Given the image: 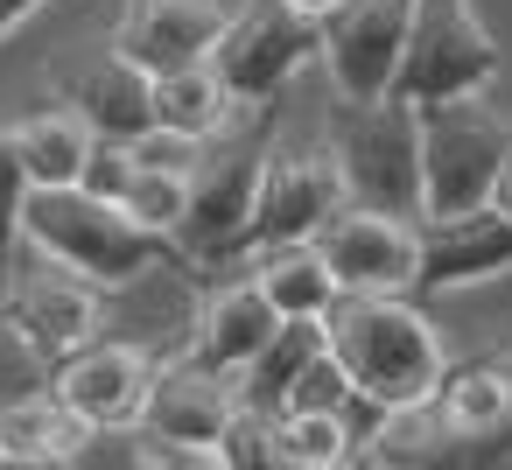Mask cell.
I'll return each mask as SVG.
<instances>
[{
  "instance_id": "6",
  "label": "cell",
  "mask_w": 512,
  "mask_h": 470,
  "mask_svg": "<svg viewBox=\"0 0 512 470\" xmlns=\"http://www.w3.org/2000/svg\"><path fill=\"white\" fill-rule=\"evenodd\" d=\"M498 71H505L498 36L484 29V15L470 0H414V29H407L393 99H407V106L470 99V92H491Z\"/></svg>"
},
{
  "instance_id": "28",
  "label": "cell",
  "mask_w": 512,
  "mask_h": 470,
  "mask_svg": "<svg viewBox=\"0 0 512 470\" xmlns=\"http://www.w3.org/2000/svg\"><path fill=\"white\" fill-rule=\"evenodd\" d=\"M134 162H148V169H190L197 176V162H204V141L197 134H176V127H148V134H134Z\"/></svg>"
},
{
  "instance_id": "11",
  "label": "cell",
  "mask_w": 512,
  "mask_h": 470,
  "mask_svg": "<svg viewBox=\"0 0 512 470\" xmlns=\"http://www.w3.org/2000/svg\"><path fill=\"white\" fill-rule=\"evenodd\" d=\"M414 0H337L323 15V64L337 99H386L407 57Z\"/></svg>"
},
{
  "instance_id": "19",
  "label": "cell",
  "mask_w": 512,
  "mask_h": 470,
  "mask_svg": "<svg viewBox=\"0 0 512 470\" xmlns=\"http://www.w3.org/2000/svg\"><path fill=\"white\" fill-rule=\"evenodd\" d=\"M253 113H260V106H239V99H232V85L211 71V57H204V64H183V71H162V78H155V120H162V127H176V134L218 141V134L246 127Z\"/></svg>"
},
{
  "instance_id": "2",
  "label": "cell",
  "mask_w": 512,
  "mask_h": 470,
  "mask_svg": "<svg viewBox=\"0 0 512 470\" xmlns=\"http://www.w3.org/2000/svg\"><path fill=\"white\" fill-rule=\"evenodd\" d=\"M323 323H330V351L344 358L358 400L393 414V407H428L442 393V372H449L442 330L407 295H344Z\"/></svg>"
},
{
  "instance_id": "10",
  "label": "cell",
  "mask_w": 512,
  "mask_h": 470,
  "mask_svg": "<svg viewBox=\"0 0 512 470\" xmlns=\"http://www.w3.org/2000/svg\"><path fill=\"white\" fill-rule=\"evenodd\" d=\"M316 246L337 267L344 295H414V281H421V218H400L379 204H344L316 232Z\"/></svg>"
},
{
  "instance_id": "13",
  "label": "cell",
  "mask_w": 512,
  "mask_h": 470,
  "mask_svg": "<svg viewBox=\"0 0 512 470\" xmlns=\"http://www.w3.org/2000/svg\"><path fill=\"white\" fill-rule=\"evenodd\" d=\"M512 274V218L498 204L456 211V218H421V281L414 295H449Z\"/></svg>"
},
{
  "instance_id": "18",
  "label": "cell",
  "mask_w": 512,
  "mask_h": 470,
  "mask_svg": "<svg viewBox=\"0 0 512 470\" xmlns=\"http://www.w3.org/2000/svg\"><path fill=\"white\" fill-rule=\"evenodd\" d=\"M435 414L449 421L456 442H498V435H512V351L442 372ZM449 463H456V449H449Z\"/></svg>"
},
{
  "instance_id": "31",
  "label": "cell",
  "mask_w": 512,
  "mask_h": 470,
  "mask_svg": "<svg viewBox=\"0 0 512 470\" xmlns=\"http://www.w3.org/2000/svg\"><path fill=\"white\" fill-rule=\"evenodd\" d=\"M288 8H302V15H316V22H323V15L337 8V0H288Z\"/></svg>"
},
{
  "instance_id": "5",
  "label": "cell",
  "mask_w": 512,
  "mask_h": 470,
  "mask_svg": "<svg viewBox=\"0 0 512 470\" xmlns=\"http://www.w3.org/2000/svg\"><path fill=\"white\" fill-rule=\"evenodd\" d=\"M22 246H29V253L8 267L0 323L15 330V344H22L29 358L57 365V358H71L78 344L99 337V323H106V288H99L92 274H78L71 260L43 253L36 239H22Z\"/></svg>"
},
{
  "instance_id": "17",
  "label": "cell",
  "mask_w": 512,
  "mask_h": 470,
  "mask_svg": "<svg viewBox=\"0 0 512 470\" xmlns=\"http://www.w3.org/2000/svg\"><path fill=\"white\" fill-rule=\"evenodd\" d=\"M57 99L78 106L85 127H92V134H113V141H134V134L155 127V71H141V64L120 57L113 43H106L99 64L71 71V78L57 85Z\"/></svg>"
},
{
  "instance_id": "14",
  "label": "cell",
  "mask_w": 512,
  "mask_h": 470,
  "mask_svg": "<svg viewBox=\"0 0 512 470\" xmlns=\"http://www.w3.org/2000/svg\"><path fill=\"white\" fill-rule=\"evenodd\" d=\"M232 414H239V379L183 351V358H162V365H155V386H148L141 428H155V435H183V442H211V449H218L225 428H232ZM218 456H225V449H218Z\"/></svg>"
},
{
  "instance_id": "32",
  "label": "cell",
  "mask_w": 512,
  "mask_h": 470,
  "mask_svg": "<svg viewBox=\"0 0 512 470\" xmlns=\"http://www.w3.org/2000/svg\"><path fill=\"white\" fill-rule=\"evenodd\" d=\"M0 463H8V442H0Z\"/></svg>"
},
{
  "instance_id": "7",
  "label": "cell",
  "mask_w": 512,
  "mask_h": 470,
  "mask_svg": "<svg viewBox=\"0 0 512 470\" xmlns=\"http://www.w3.org/2000/svg\"><path fill=\"white\" fill-rule=\"evenodd\" d=\"M260 169H267V134H218V155L197 162L190 176V211L176 225V246L190 267H218L232 253H246V225H253V197H260Z\"/></svg>"
},
{
  "instance_id": "20",
  "label": "cell",
  "mask_w": 512,
  "mask_h": 470,
  "mask_svg": "<svg viewBox=\"0 0 512 470\" xmlns=\"http://www.w3.org/2000/svg\"><path fill=\"white\" fill-rule=\"evenodd\" d=\"M253 274H260V288L274 295L281 316H330V309L344 302V281H337V267L323 260L316 239L260 246V253H253Z\"/></svg>"
},
{
  "instance_id": "25",
  "label": "cell",
  "mask_w": 512,
  "mask_h": 470,
  "mask_svg": "<svg viewBox=\"0 0 512 470\" xmlns=\"http://www.w3.org/2000/svg\"><path fill=\"white\" fill-rule=\"evenodd\" d=\"M120 204H127L141 225H155V232L176 239V225H183V211H190V169H148V162H141Z\"/></svg>"
},
{
  "instance_id": "9",
  "label": "cell",
  "mask_w": 512,
  "mask_h": 470,
  "mask_svg": "<svg viewBox=\"0 0 512 470\" xmlns=\"http://www.w3.org/2000/svg\"><path fill=\"white\" fill-rule=\"evenodd\" d=\"M344 204H351V183H344V162H337L330 141L323 148H267L253 225H246V253L288 246V239H316Z\"/></svg>"
},
{
  "instance_id": "1",
  "label": "cell",
  "mask_w": 512,
  "mask_h": 470,
  "mask_svg": "<svg viewBox=\"0 0 512 470\" xmlns=\"http://www.w3.org/2000/svg\"><path fill=\"white\" fill-rule=\"evenodd\" d=\"M22 239H36V246L57 253V260H71V267L92 274L99 288H134V281H148V274H162V267L197 274L169 232L141 225L127 204L92 197V190H78V183H36V190H29V211H22Z\"/></svg>"
},
{
  "instance_id": "15",
  "label": "cell",
  "mask_w": 512,
  "mask_h": 470,
  "mask_svg": "<svg viewBox=\"0 0 512 470\" xmlns=\"http://www.w3.org/2000/svg\"><path fill=\"white\" fill-rule=\"evenodd\" d=\"M218 36H225L218 0H127L120 22H113V50L134 57L155 78L183 71V64H204Z\"/></svg>"
},
{
  "instance_id": "26",
  "label": "cell",
  "mask_w": 512,
  "mask_h": 470,
  "mask_svg": "<svg viewBox=\"0 0 512 470\" xmlns=\"http://www.w3.org/2000/svg\"><path fill=\"white\" fill-rule=\"evenodd\" d=\"M29 190H36V176H29L22 148H15V127H0V253H15V246H22Z\"/></svg>"
},
{
  "instance_id": "3",
  "label": "cell",
  "mask_w": 512,
  "mask_h": 470,
  "mask_svg": "<svg viewBox=\"0 0 512 470\" xmlns=\"http://www.w3.org/2000/svg\"><path fill=\"white\" fill-rule=\"evenodd\" d=\"M505 162H512V120L491 113L484 92L421 106V218L491 204Z\"/></svg>"
},
{
  "instance_id": "24",
  "label": "cell",
  "mask_w": 512,
  "mask_h": 470,
  "mask_svg": "<svg viewBox=\"0 0 512 470\" xmlns=\"http://www.w3.org/2000/svg\"><path fill=\"white\" fill-rule=\"evenodd\" d=\"M358 414L351 407H288L281 414V463L295 470H337V463H358Z\"/></svg>"
},
{
  "instance_id": "22",
  "label": "cell",
  "mask_w": 512,
  "mask_h": 470,
  "mask_svg": "<svg viewBox=\"0 0 512 470\" xmlns=\"http://www.w3.org/2000/svg\"><path fill=\"white\" fill-rule=\"evenodd\" d=\"M92 428L57 400V393H29V400H8L0 407V442H8V463H71L78 442Z\"/></svg>"
},
{
  "instance_id": "21",
  "label": "cell",
  "mask_w": 512,
  "mask_h": 470,
  "mask_svg": "<svg viewBox=\"0 0 512 470\" xmlns=\"http://www.w3.org/2000/svg\"><path fill=\"white\" fill-rule=\"evenodd\" d=\"M323 344H330V323H323V316H288V323L260 344V358L239 372V407H253V414H288V393H295L302 365H309Z\"/></svg>"
},
{
  "instance_id": "8",
  "label": "cell",
  "mask_w": 512,
  "mask_h": 470,
  "mask_svg": "<svg viewBox=\"0 0 512 470\" xmlns=\"http://www.w3.org/2000/svg\"><path fill=\"white\" fill-rule=\"evenodd\" d=\"M309 57H323V22L288 0H246L225 15V36L211 43V71L232 85L239 106H267Z\"/></svg>"
},
{
  "instance_id": "12",
  "label": "cell",
  "mask_w": 512,
  "mask_h": 470,
  "mask_svg": "<svg viewBox=\"0 0 512 470\" xmlns=\"http://www.w3.org/2000/svg\"><path fill=\"white\" fill-rule=\"evenodd\" d=\"M155 351L127 337H92L71 358L50 365V393L85 421V428H141L148 386H155Z\"/></svg>"
},
{
  "instance_id": "16",
  "label": "cell",
  "mask_w": 512,
  "mask_h": 470,
  "mask_svg": "<svg viewBox=\"0 0 512 470\" xmlns=\"http://www.w3.org/2000/svg\"><path fill=\"white\" fill-rule=\"evenodd\" d=\"M281 323H288V316L274 309V295H267V288H260V274L246 267L239 281H225V288H204V295H197V309H190V358H204V365H218V372H232V379H239Z\"/></svg>"
},
{
  "instance_id": "23",
  "label": "cell",
  "mask_w": 512,
  "mask_h": 470,
  "mask_svg": "<svg viewBox=\"0 0 512 470\" xmlns=\"http://www.w3.org/2000/svg\"><path fill=\"white\" fill-rule=\"evenodd\" d=\"M92 127H85V113L78 106H36L22 127H15V148H22V162H29V176L36 183H78V169H85V155H92Z\"/></svg>"
},
{
  "instance_id": "27",
  "label": "cell",
  "mask_w": 512,
  "mask_h": 470,
  "mask_svg": "<svg viewBox=\"0 0 512 470\" xmlns=\"http://www.w3.org/2000/svg\"><path fill=\"white\" fill-rule=\"evenodd\" d=\"M134 141H113V134H99L92 141V155H85V169H78V190H92V197H127V183H134Z\"/></svg>"
},
{
  "instance_id": "4",
  "label": "cell",
  "mask_w": 512,
  "mask_h": 470,
  "mask_svg": "<svg viewBox=\"0 0 512 470\" xmlns=\"http://www.w3.org/2000/svg\"><path fill=\"white\" fill-rule=\"evenodd\" d=\"M330 148L344 162L351 204L421 218V106L407 99H344L330 113Z\"/></svg>"
},
{
  "instance_id": "29",
  "label": "cell",
  "mask_w": 512,
  "mask_h": 470,
  "mask_svg": "<svg viewBox=\"0 0 512 470\" xmlns=\"http://www.w3.org/2000/svg\"><path fill=\"white\" fill-rule=\"evenodd\" d=\"M36 8H50V0H0V36H15Z\"/></svg>"
},
{
  "instance_id": "30",
  "label": "cell",
  "mask_w": 512,
  "mask_h": 470,
  "mask_svg": "<svg viewBox=\"0 0 512 470\" xmlns=\"http://www.w3.org/2000/svg\"><path fill=\"white\" fill-rule=\"evenodd\" d=\"M491 204H498V211L512 218V162H505V176H498V190H491Z\"/></svg>"
}]
</instances>
